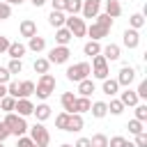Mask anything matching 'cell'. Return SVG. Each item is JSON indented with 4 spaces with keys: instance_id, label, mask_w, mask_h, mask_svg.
I'll list each match as a JSON object with an SVG mask.
<instances>
[{
    "instance_id": "obj_1",
    "label": "cell",
    "mask_w": 147,
    "mask_h": 147,
    "mask_svg": "<svg viewBox=\"0 0 147 147\" xmlns=\"http://www.w3.org/2000/svg\"><path fill=\"white\" fill-rule=\"evenodd\" d=\"M2 122H5V126L9 129V133L16 136V138H21V136L28 133V122H25V117H21V115H16V113H7Z\"/></svg>"
},
{
    "instance_id": "obj_2",
    "label": "cell",
    "mask_w": 147,
    "mask_h": 147,
    "mask_svg": "<svg viewBox=\"0 0 147 147\" xmlns=\"http://www.w3.org/2000/svg\"><path fill=\"white\" fill-rule=\"evenodd\" d=\"M53 92H55V76L53 74H41L39 80H37V85H34V94L41 101H46Z\"/></svg>"
},
{
    "instance_id": "obj_3",
    "label": "cell",
    "mask_w": 147,
    "mask_h": 147,
    "mask_svg": "<svg viewBox=\"0 0 147 147\" xmlns=\"http://www.w3.org/2000/svg\"><path fill=\"white\" fill-rule=\"evenodd\" d=\"M67 80H71V83H80V80H85V78H90V74H92V67H90V62H78V64H71V67H67Z\"/></svg>"
},
{
    "instance_id": "obj_4",
    "label": "cell",
    "mask_w": 147,
    "mask_h": 147,
    "mask_svg": "<svg viewBox=\"0 0 147 147\" xmlns=\"http://www.w3.org/2000/svg\"><path fill=\"white\" fill-rule=\"evenodd\" d=\"M28 131H30V140H32L37 147H48L51 133H48V129H46L41 122H37L34 126H28Z\"/></svg>"
},
{
    "instance_id": "obj_5",
    "label": "cell",
    "mask_w": 147,
    "mask_h": 147,
    "mask_svg": "<svg viewBox=\"0 0 147 147\" xmlns=\"http://www.w3.org/2000/svg\"><path fill=\"white\" fill-rule=\"evenodd\" d=\"M64 28L71 32V37H74V39H80V37H85V32H87L85 21H83V18H78V16H67Z\"/></svg>"
},
{
    "instance_id": "obj_6",
    "label": "cell",
    "mask_w": 147,
    "mask_h": 147,
    "mask_svg": "<svg viewBox=\"0 0 147 147\" xmlns=\"http://www.w3.org/2000/svg\"><path fill=\"white\" fill-rule=\"evenodd\" d=\"M69 57H71V51H69V46H53L51 51H48V62L51 64H64V62H69Z\"/></svg>"
},
{
    "instance_id": "obj_7",
    "label": "cell",
    "mask_w": 147,
    "mask_h": 147,
    "mask_svg": "<svg viewBox=\"0 0 147 147\" xmlns=\"http://www.w3.org/2000/svg\"><path fill=\"white\" fill-rule=\"evenodd\" d=\"M90 67H92V76H94V78H99V80H106V78H108V74H110L108 62H106V57H103V55H94Z\"/></svg>"
},
{
    "instance_id": "obj_8",
    "label": "cell",
    "mask_w": 147,
    "mask_h": 147,
    "mask_svg": "<svg viewBox=\"0 0 147 147\" xmlns=\"http://www.w3.org/2000/svg\"><path fill=\"white\" fill-rule=\"evenodd\" d=\"M117 85L119 87H131V83L136 80V69L133 67H129V64H124L122 69H119V74H117Z\"/></svg>"
},
{
    "instance_id": "obj_9",
    "label": "cell",
    "mask_w": 147,
    "mask_h": 147,
    "mask_svg": "<svg viewBox=\"0 0 147 147\" xmlns=\"http://www.w3.org/2000/svg\"><path fill=\"white\" fill-rule=\"evenodd\" d=\"M80 14H83V21L85 18H96V14H101V0H83Z\"/></svg>"
},
{
    "instance_id": "obj_10",
    "label": "cell",
    "mask_w": 147,
    "mask_h": 147,
    "mask_svg": "<svg viewBox=\"0 0 147 147\" xmlns=\"http://www.w3.org/2000/svg\"><path fill=\"white\" fill-rule=\"evenodd\" d=\"M122 44H124L129 51L138 48V46H140V32H138V30L126 28V30H124V34H122Z\"/></svg>"
},
{
    "instance_id": "obj_11",
    "label": "cell",
    "mask_w": 147,
    "mask_h": 147,
    "mask_svg": "<svg viewBox=\"0 0 147 147\" xmlns=\"http://www.w3.org/2000/svg\"><path fill=\"white\" fill-rule=\"evenodd\" d=\"M92 41H101L103 37H108L110 34V30H106V28H101L99 23H92V25H87V32H85Z\"/></svg>"
},
{
    "instance_id": "obj_12",
    "label": "cell",
    "mask_w": 147,
    "mask_h": 147,
    "mask_svg": "<svg viewBox=\"0 0 147 147\" xmlns=\"http://www.w3.org/2000/svg\"><path fill=\"white\" fill-rule=\"evenodd\" d=\"M18 32H21V37L30 39V37H34V34H37V23H34L32 18H23V21H21V25H18Z\"/></svg>"
},
{
    "instance_id": "obj_13",
    "label": "cell",
    "mask_w": 147,
    "mask_h": 147,
    "mask_svg": "<svg viewBox=\"0 0 147 147\" xmlns=\"http://www.w3.org/2000/svg\"><path fill=\"white\" fill-rule=\"evenodd\" d=\"M101 55L106 57V62H115V60H119L122 48H119L117 44H106V46L101 48Z\"/></svg>"
},
{
    "instance_id": "obj_14",
    "label": "cell",
    "mask_w": 147,
    "mask_h": 147,
    "mask_svg": "<svg viewBox=\"0 0 147 147\" xmlns=\"http://www.w3.org/2000/svg\"><path fill=\"white\" fill-rule=\"evenodd\" d=\"M119 101H122V106L126 108V106H136V103H140V99H138V94H136V90H131V87H124V92H119Z\"/></svg>"
},
{
    "instance_id": "obj_15",
    "label": "cell",
    "mask_w": 147,
    "mask_h": 147,
    "mask_svg": "<svg viewBox=\"0 0 147 147\" xmlns=\"http://www.w3.org/2000/svg\"><path fill=\"white\" fill-rule=\"evenodd\" d=\"M32 110H34V103H32L30 99H16V108H14L16 115L28 117V115H32Z\"/></svg>"
},
{
    "instance_id": "obj_16",
    "label": "cell",
    "mask_w": 147,
    "mask_h": 147,
    "mask_svg": "<svg viewBox=\"0 0 147 147\" xmlns=\"http://www.w3.org/2000/svg\"><path fill=\"white\" fill-rule=\"evenodd\" d=\"M25 53H28V46H25V44H21V41H11V44H9V48H7V55H9L11 60H21Z\"/></svg>"
},
{
    "instance_id": "obj_17",
    "label": "cell",
    "mask_w": 147,
    "mask_h": 147,
    "mask_svg": "<svg viewBox=\"0 0 147 147\" xmlns=\"http://www.w3.org/2000/svg\"><path fill=\"white\" fill-rule=\"evenodd\" d=\"M101 92L106 94V96H115V94H119V85H117V80L115 78H106L103 80V85H101Z\"/></svg>"
},
{
    "instance_id": "obj_18",
    "label": "cell",
    "mask_w": 147,
    "mask_h": 147,
    "mask_svg": "<svg viewBox=\"0 0 147 147\" xmlns=\"http://www.w3.org/2000/svg\"><path fill=\"white\" fill-rule=\"evenodd\" d=\"M32 115L37 117V122H46L48 117H51V106L44 101V103H37L34 106V110H32Z\"/></svg>"
},
{
    "instance_id": "obj_19",
    "label": "cell",
    "mask_w": 147,
    "mask_h": 147,
    "mask_svg": "<svg viewBox=\"0 0 147 147\" xmlns=\"http://www.w3.org/2000/svg\"><path fill=\"white\" fill-rule=\"evenodd\" d=\"M83 126H85V119H83V115H78V113H71V115H69V126H67V131H71V133H78Z\"/></svg>"
},
{
    "instance_id": "obj_20",
    "label": "cell",
    "mask_w": 147,
    "mask_h": 147,
    "mask_svg": "<svg viewBox=\"0 0 147 147\" xmlns=\"http://www.w3.org/2000/svg\"><path fill=\"white\" fill-rule=\"evenodd\" d=\"M64 21H67V14L64 11H51L48 14V25L51 28H64Z\"/></svg>"
},
{
    "instance_id": "obj_21",
    "label": "cell",
    "mask_w": 147,
    "mask_h": 147,
    "mask_svg": "<svg viewBox=\"0 0 147 147\" xmlns=\"http://www.w3.org/2000/svg\"><path fill=\"white\" fill-rule=\"evenodd\" d=\"M71 39H74V37H71V32H69L67 28H57V30H55V46H69Z\"/></svg>"
},
{
    "instance_id": "obj_22",
    "label": "cell",
    "mask_w": 147,
    "mask_h": 147,
    "mask_svg": "<svg viewBox=\"0 0 147 147\" xmlns=\"http://www.w3.org/2000/svg\"><path fill=\"white\" fill-rule=\"evenodd\" d=\"M44 48H46V39H44V37L34 34V37L28 39V51H32V53H41Z\"/></svg>"
},
{
    "instance_id": "obj_23",
    "label": "cell",
    "mask_w": 147,
    "mask_h": 147,
    "mask_svg": "<svg viewBox=\"0 0 147 147\" xmlns=\"http://www.w3.org/2000/svg\"><path fill=\"white\" fill-rule=\"evenodd\" d=\"M34 94V83L32 80H21L18 83V99H30Z\"/></svg>"
},
{
    "instance_id": "obj_24",
    "label": "cell",
    "mask_w": 147,
    "mask_h": 147,
    "mask_svg": "<svg viewBox=\"0 0 147 147\" xmlns=\"http://www.w3.org/2000/svg\"><path fill=\"white\" fill-rule=\"evenodd\" d=\"M60 103H62V108H64V113H74V103H76V94L74 92H62V96H60Z\"/></svg>"
},
{
    "instance_id": "obj_25",
    "label": "cell",
    "mask_w": 147,
    "mask_h": 147,
    "mask_svg": "<svg viewBox=\"0 0 147 147\" xmlns=\"http://www.w3.org/2000/svg\"><path fill=\"white\" fill-rule=\"evenodd\" d=\"M90 113H92V117L103 119V117L108 115V106H106V101H94V103L90 106Z\"/></svg>"
},
{
    "instance_id": "obj_26",
    "label": "cell",
    "mask_w": 147,
    "mask_h": 147,
    "mask_svg": "<svg viewBox=\"0 0 147 147\" xmlns=\"http://www.w3.org/2000/svg\"><path fill=\"white\" fill-rule=\"evenodd\" d=\"M94 90H96V85H94L92 78H85V80L78 83V96H90Z\"/></svg>"
},
{
    "instance_id": "obj_27",
    "label": "cell",
    "mask_w": 147,
    "mask_h": 147,
    "mask_svg": "<svg viewBox=\"0 0 147 147\" xmlns=\"http://www.w3.org/2000/svg\"><path fill=\"white\" fill-rule=\"evenodd\" d=\"M90 106H92L90 96H76V103H74V113H78V115H83V113H90Z\"/></svg>"
},
{
    "instance_id": "obj_28",
    "label": "cell",
    "mask_w": 147,
    "mask_h": 147,
    "mask_svg": "<svg viewBox=\"0 0 147 147\" xmlns=\"http://www.w3.org/2000/svg\"><path fill=\"white\" fill-rule=\"evenodd\" d=\"M106 14H108L110 18L122 16V5H119V0H106Z\"/></svg>"
},
{
    "instance_id": "obj_29",
    "label": "cell",
    "mask_w": 147,
    "mask_h": 147,
    "mask_svg": "<svg viewBox=\"0 0 147 147\" xmlns=\"http://www.w3.org/2000/svg\"><path fill=\"white\" fill-rule=\"evenodd\" d=\"M80 7H83V0H67L64 14H67V16H78V14H80Z\"/></svg>"
},
{
    "instance_id": "obj_30",
    "label": "cell",
    "mask_w": 147,
    "mask_h": 147,
    "mask_svg": "<svg viewBox=\"0 0 147 147\" xmlns=\"http://www.w3.org/2000/svg\"><path fill=\"white\" fill-rule=\"evenodd\" d=\"M83 53H85L87 57H94V55H101V44H99V41H92V39H90V41H87V44L83 46Z\"/></svg>"
},
{
    "instance_id": "obj_31",
    "label": "cell",
    "mask_w": 147,
    "mask_h": 147,
    "mask_svg": "<svg viewBox=\"0 0 147 147\" xmlns=\"http://www.w3.org/2000/svg\"><path fill=\"white\" fill-rule=\"evenodd\" d=\"M14 108H16V99L9 96V94H5V96L0 99V110H2V113H14Z\"/></svg>"
},
{
    "instance_id": "obj_32",
    "label": "cell",
    "mask_w": 147,
    "mask_h": 147,
    "mask_svg": "<svg viewBox=\"0 0 147 147\" xmlns=\"http://www.w3.org/2000/svg\"><path fill=\"white\" fill-rule=\"evenodd\" d=\"M32 69L41 76V74H48V69H51V62L46 60V57H37L34 60V64H32Z\"/></svg>"
},
{
    "instance_id": "obj_33",
    "label": "cell",
    "mask_w": 147,
    "mask_h": 147,
    "mask_svg": "<svg viewBox=\"0 0 147 147\" xmlns=\"http://www.w3.org/2000/svg\"><path fill=\"white\" fill-rule=\"evenodd\" d=\"M142 25H145V16H142L140 11H138V14H131V16H129V28H131V30H140Z\"/></svg>"
},
{
    "instance_id": "obj_34",
    "label": "cell",
    "mask_w": 147,
    "mask_h": 147,
    "mask_svg": "<svg viewBox=\"0 0 147 147\" xmlns=\"http://www.w3.org/2000/svg\"><path fill=\"white\" fill-rule=\"evenodd\" d=\"M90 147H108V136L106 133H94L90 138Z\"/></svg>"
},
{
    "instance_id": "obj_35",
    "label": "cell",
    "mask_w": 147,
    "mask_h": 147,
    "mask_svg": "<svg viewBox=\"0 0 147 147\" xmlns=\"http://www.w3.org/2000/svg\"><path fill=\"white\" fill-rule=\"evenodd\" d=\"M106 106H108V113L110 115H122L124 113V106H122L119 99H110V103H106Z\"/></svg>"
},
{
    "instance_id": "obj_36",
    "label": "cell",
    "mask_w": 147,
    "mask_h": 147,
    "mask_svg": "<svg viewBox=\"0 0 147 147\" xmlns=\"http://www.w3.org/2000/svg\"><path fill=\"white\" fill-rule=\"evenodd\" d=\"M55 126L60 129V131H67V126H69V113H60L57 117H55Z\"/></svg>"
},
{
    "instance_id": "obj_37",
    "label": "cell",
    "mask_w": 147,
    "mask_h": 147,
    "mask_svg": "<svg viewBox=\"0 0 147 147\" xmlns=\"http://www.w3.org/2000/svg\"><path fill=\"white\" fill-rule=\"evenodd\" d=\"M133 108H136V117H133V119L145 122V119H147V103H136Z\"/></svg>"
},
{
    "instance_id": "obj_38",
    "label": "cell",
    "mask_w": 147,
    "mask_h": 147,
    "mask_svg": "<svg viewBox=\"0 0 147 147\" xmlns=\"http://www.w3.org/2000/svg\"><path fill=\"white\" fill-rule=\"evenodd\" d=\"M94 23H99L101 28H106V30H110L113 28V18L108 16V14H96V21Z\"/></svg>"
},
{
    "instance_id": "obj_39",
    "label": "cell",
    "mask_w": 147,
    "mask_h": 147,
    "mask_svg": "<svg viewBox=\"0 0 147 147\" xmlns=\"http://www.w3.org/2000/svg\"><path fill=\"white\" fill-rule=\"evenodd\" d=\"M126 129H129V133H131V136H138V133H142V131H145L142 122H138V119H131Z\"/></svg>"
},
{
    "instance_id": "obj_40",
    "label": "cell",
    "mask_w": 147,
    "mask_h": 147,
    "mask_svg": "<svg viewBox=\"0 0 147 147\" xmlns=\"http://www.w3.org/2000/svg\"><path fill=\"white\" fill-rule=\"evenodd\" d=\"M7 71H9L11 76H14V74H21V71H23V62H21V60H9Z\"/></svg>"
},
{
    "instance_id": "obj_41",
    "label": "cell",
    "mask_w": 147,
    "mask_h": 147,
    "mask_svg": "<svg viewBox=\"0 0 147 147\" xmlns=\"http://www.w3.org/2000/svg\"><path fill=\"white\" fill-rule=\"evenodd\" d=\"M126 145V138L124 136H113L108 138V147H124Z\"/></svg>"
},
{
    "instance_id": "obj_42",
    "label": "cell",
    "mask_w": 147,
    "mask_h": 147,
    "mask_svg": "<svg viewBox=\"0 0 147 147\" xmlns=\"http://www.w3.org/2000/svg\"><path fill=\"white\" fill-rule=\"evenodd\" d=\"M7 94L14 96V99H18V80H9L7 83Z\"/></svg>"
},
{
    "instance_id": "obj_43",
    "label": "cell",
    "mask_w": 147,
    "mask_h": 147,
    "mask_svg": "<svg viewBox=\"0 0 147 147\" xmlns=\"http://www.w3.org/2000/svg\"><path fill=\"white\" fill-rule=\"evenodd\" d=\"M11 16V7L7 2H0V21H7Z\"/></svg>"
},
{
    "instance_id": "obj_44",
    "label": "cell",
    "mask_w": 147,
    "mask_h": 147,
    "mask_svg": "<svg viewBox=\"0 0 147 147\" xmlns=\"http://www.w3.org/2000/svg\"><path fill=\"white\" fill-rule=\"evenodd\" d=\"M133 145H136V147H147V131L138 133V136H136V140H133Z\"/></svg>"
},
{
    "instance_id": "obj_45",
    "label": "cell",
    "mask_w": 147,
    "mask_h": 147,
    "mask_svg": "<svg viewBox=\"0 0 147 147\" xmlns=\"http://www.w3.org/2000/svg\"><path fill=\"white\" fill-rule=\"evenodd\" d=\"M16 147H37V145L30 140V136H21V138L16 140Z\"/></svg>"
},
{
    "instance_id": "obj_46",
    "label": "cell",
    "mask_w": 147,
    "mask_h": 147,
    "mask_svg": "<svg viewBox=\"0 0 147 147\" xmlns=\"http://www.w3.org/2000/svg\"><path fill=\"white\" fill-rule=\"evenodd\" d=\"M136 94H138V99H147V80H140V85H138Z\"/></svg>"
},
{
    "instance_id": "obj_47",
    "label": "cell",
    "mask_w": 147,
    "mask_h": 147,
    "mask_svg": "<svg viewBox=\"0 0 147 147\" xmlns=\"http://www.w3.org/2000/svg\"><path fill=\"white\" fill-rule=\"evenodd\" d=\"M11 80V74L7 71V67H0V85H7Z\"/></svg>"
},
{
    "instance_id": "obj_48",
    "label": "cell",
    "mask_w": 147,
    "mask_h": 147,
    "mask_svg": "<svg viewBox=\"0 0 147 147\" xmlns=\"http://www.w3.org/2000/svg\"><path fill=\"white\" fill-rule=\"evenodd\" d=\"M64 5H67V0H51L53 11H64Z\"/></svg>"
},
{
    "instance_id": "obj_49",
    "label": "cell",
    "mask_w": 147,
    "mask_h": 147,
    "mask_svg": "<svg viewBox=\"0 0 147 147\" xmlns=\"http://www.w3.org/2000/svg\"><path fill=\"white\" fill-rule=\"evenodd\" d=\"M9 44H11V41H9V37H5V34H0V55H2V53H7V48H9Z\"/></svg>"
},
{
    "instance_id": "obj_50",
    "label": "cell",
    "mask_w": 147,
    "mask_h": 147,
    "mask_svg": "<svg viewBox=\"0 0 147 147\" xmlns=\"http://www.w3.org/2000/svg\"><path fill=\"white\" fill-rule=\"evenodd\" d=\"M9 136H11V133H9V129L5 126V122H0V142H5Z\"/></svg>"
},
{
    "instance_id": "obj_51",
    "label": "cell",
    "mask_w": 147,
    "mask_h": 147,
    "mask_svg": "<svg viewBox=\"0 0 147 147\" xmlns=\"http://www.w3.org/2000/svg\"><path fill=\"white\" fill-rule=\"evenodd\" d=\"M74 147H90V138H78Z\"/></svg>"
},
{
    "instance_id": "obj_52",
    "label": "cell",
    "mask_w": 147,
    "mask_h": 147,
    "mask_svg": "<svg viewBox=\"0 0 147 147\" xmlns=\"http://www.w3.org/2000/svg\"><path fill=\"white\" fill-rule=\"evenodd\" d=\"M2 2H7V5H9V7H11V5H23V2H25V0H2Z\"/></svg>"
},
{
    "instance_id": "obj_53",
    "label": "cell",
    "mask_w": 147,
    "mask_h": 147,
    "mask_svg": "<svg viewBox=\"0 0 147 147\" xmlns=\"http://www.w3.org/2000/svg\"><path fill=\"white\" fill-rule=\"evenodd\" d=\"M5 94H7V85H0V99H2Z\"/></svg>"
},
{
    "instance_id": "obj_54",
    "label": "cell",
    "mask_w": 147,
    "mask_h": 147,
    "mask_svg": "<svg viewBox=\"0 0 147 147\" xmlns=\"http://www.w3.org/2000/svg\"><path fill=\"white\" fill-rule=\"evenodd\" d=\"M30 2H32V5H34V7H41V5H44V2H46V0H30Z\"/></svg>"
},
{
    "instance_id": "obj_55",
    "label": "cell",
    "mask_w": 147,
    "mask_h": 147,
    "mask_svg": "<svg viewBox=\"0 0 147 147\" xmlns=\"http://www.w3.org/2000/svg\"><path fill=\"white\" fill-rule=\"evenodd\" d=\"M124 147H136V145H133V142H129V140H126V145H124Z\"/></svg>"
},
{
    "instance_id": "obj_56",
    "label": "cell",
    "mask_w": 147,
    "mask_h": 147,
    "mask_svg": "<svg viewBox=\"0 0 147 147\" xmlns=\"http://www.w3.org/2000/svg\"><path fill=\"white\" fill-rule=\"evenodd\" d=\"M60 147H74V145H69V142H62V145H60Z\"/></svg>"
},
{
    "instance_id": "obj_57",
    "label": "cell",
    "mask_w": 147,
    "mask_h": 147,
    "mask_svg": "<svg viewBox=\"0 0 147 147\" xmlns=\"http://www.w3.org/2000/svg\"><path fill=\"white\" fill-rule=\"evenodd\" d=\"M0 147H5V145H2V142H0Z\"/></svg>"
}]
</instances>
